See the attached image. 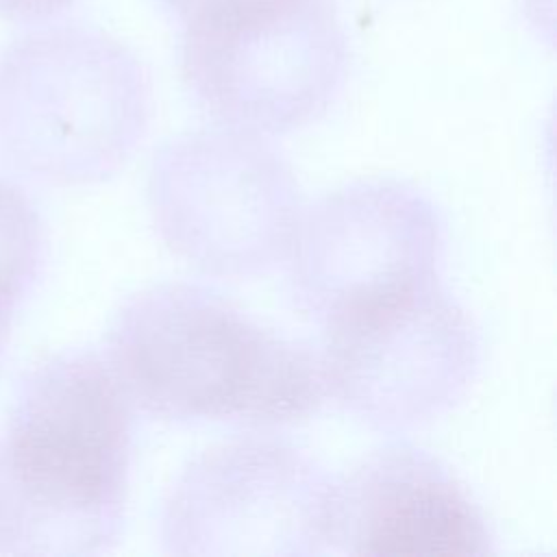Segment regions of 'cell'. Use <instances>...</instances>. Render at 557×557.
<instances>
[{
	"label": "cell",
	"mask_w": 557,
	"mask_h": 557,
	"mask_svg": "<svg viewBox=\"0 0 557 557\" xmlns=\"http://www.w3.org/2000/svg\"><path fill=\"white\" fill-rule=\"evenodd\" d=\"M46 228L37 205L0 178V307L15 313L35 292L46 265Z\"/></svg>",
	"instance_id": "cell-10"
},
{
	"label": "cell",
	"mask_w": 557,
	"mask_h": 557,
	"mask_svg": "<svg viewBox=\"0 0 557 557\" xmlns=\"http://www.w3.org/2000/svg\"><path fill=\"white\" fill-rule=\"evenodd\" d=\"M104 359L135 411L170 424L276 429L326 400L320 355L202 283L139 289L115 311Z\"/></svg>",
	"instance_id": "cell-2"
},
{
	"label": "cell",
	"mask_w": 557,
	"mask_h": 557,
	"mask_svg": "<svg viewBox=\"0 0 557 557\" xmlns=\"http://www.w3.org/2000/svg\"><path fill=\"white\" fill-rule=\"evenodd\" d=\"M76 0H0V17L13 22H41L50 20Z\"/></svg>",
	"instance_id": "cell-11"
},
{
	"label": "cell",
	"mask_w": 557,
	"mask_h": 557,
	"mask_svg": "<svg viewBox=\"0 0 557 557\" xmlns=\"http://www.w3.org/2000/svg\"><path fill=\"white\" fill-rule=\"evenodd\" d=\"M335 479L289 440L218 442L176 474L159 533L178 557H311L331 553Z\"/></svg>",
	"instance_id": "cell-7"
},
{
	"label": "cell",
	"mask_w": 557,
	"mask_h": 557,
	"mask_svg": "<svg viewBox=\"0 0 557 557\" xmlns=\"http://www.w3.org/2000/svg\"><path fill=\"white\" fill-rule=\"evenodd\" d=\"M496 550L470 490L426 448L392 442L335 479L331 553L483 557Z\"/></svg>",
	"instance_id": "cell-9"
},
{
	"label": "cell",
	"mask_w": 557,
	"mask_h": 557,
	"mask_svg": "<svg viewBox=\"0 0 557 557\" xmlns=\"http://www.w3.org/2000/svg\"><path fill=\"white\" fill-rule=\"evenodd\" d=\"M350 44L331 0H205L181 20V76L220 126L278 137L339 98Z\"/></svg>",
	"instance_id": "cell-4"
},
{
	"label": "cell",
	"mask_w": 557,
	"mask_h": 557,
	"mask_svg": "<svg viewBox=\"0 0 557 557\" xmlns=\"http://www.w3.org/2000/svg\"><path fill=\"white\" fill-rule=\"evenodd\" d=\"M165 9H170L174 15H176V20L181 22L189 11H194L198 4H202L205 0H159Z\"/></svg>",
	"instance_id": "cell-12"
},
{
	"label": "cell",
	"mask_w": 557,
	"mask_h": 557,
	"mask_svg": "<svg viewBox=\"0 0 557 557\" xmlns=\"http://www.w3.org/2000/svg\"><path fill=\"white\" fill-rule=\"evenodd\" d=\"M133 405L104 355L26 370L0 429V553L102 555L126 522Z\"/></svg>",
	"instance_id": "cell-1"
},
{
	"label": "cell",
	"mask_w": 557,
	"mask_h": 557,
	"mask_svg": "<svg viewBox=\"0 0 557 557\" xmlns=\"http://www.w3.org/2000/svg\"><path fill=\"white\" fill-rule=\"evenodd\" d=\"M322 333L326 398L389 435L453 411L483 363L479 326L440 278L344 315Z\"/></svg>",
	"instance_id": "cell-6"
},
{
	"label": "cell",
	"mask_w": 557,
	"mask_h": 557,
	"mask_svg": "<svg viewBox=\"0 0 557 557\" xmlns=\"http://www.w3.org/2000/svg\"><path fill=\"white\" fill-rule=\"evenodd\" d=\"M152 89L137 54L78 24L39 28L0 54V159L50 185L115 176L141 144Z\"/></svg>",
	"instance_id": "cell-3"
},
{
	"label": "cell",
	"mask_w": 557,
	"mask_h": 557,
	"mask_svg": "<svg viewBox=\"0 0 557 557\" xmlns=\"http://www.w3.org/2000/svg\"><path fill=\"white\" fill-rule=\"evenodd\" d=\"M165 248L205 276L248 281L287 261L302 196L270 137L211 126L163 141L146 183Z\"/></svg>",
	"instance_id": "cell-5"
},
{
	"label": "cell",
	"mask_w": 557,
	"mask_h": 557,
	"mask_svg": "<svg viewBox=\"0 0 557 557\" xmlns=\"http://www.w3.org/2000/svg\"><path fill=\"white\" fill-rule=\"evenodd\" d=\"M11 318H13V313L0 307V357H2V350H4V344H7V337H9Z\"/></svg>",
	"instance_id": "cell-13"
},
{
	"label": "cell",
	"mask_w": 557,
	"mask_h": 557,
	"mask_svg": "<svg viewBox=\"0 0 557 557\" xmlns=\"http://www.w3.org/2000/svg\"><path fill=\"white\" fill-rule=\"evenodd\" d=\"M446 222L429 194L400 178L346 183L302 207L292 250L296 307L326 326L437 281Z\"/></svg>",
	"instance_id": "cell-8"
}]
</instances>
